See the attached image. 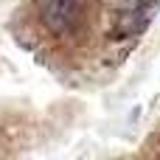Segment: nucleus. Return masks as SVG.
Masks as SVG:
<instances>
[{
    "mask_svg": "<svg viewBox=\"0 0 160 160\" xmlns=\"http://www.w3.org/2000/svg\"><path fill=\"white\" fill-rule=\"evenodd\" d=\"M155 0H107V37L112 42L135 39L152 20Z\"/></svg>",
    "mask_w": 160,
    "mask_h": 160,
    "instance_id": "obj_1",
    "label": "nucleus"
},
{
    "mask_svg": "<svg viewBox=\"0 0 160 160\" xmlns=\"http://www.w3.org/2000/svg\"><path fill=\"white\" fill-rule=\"evenodd\" d=\"M90 0H39V20L56 39H70L84 28Z\"/></svg>",
    "mask_w": 160,
    "mask_h": 160,
    "instance_id": "obj_2",
    "label": "nucleus"
}]
</instances>
